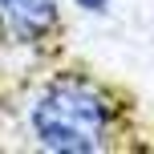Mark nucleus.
Segmentation results:
<instances>
[{
    "instance_id": "nucleus-3",
    "label": "nucleus",
    "mask_w": 154,
    "mask_h": 154,
    "mask_svg": "<svg viewBox=\"0 0 154 154\" xmlns=\"http://www.w3.org/2000/svg\"><path fill=\"white\" fill-rule=\"evenodd\" d=\"M77 4H81V8H89V12H101L109 0H77Z\"/></svg>"
},
{
    "instance_id": "nucleus-1",
    "label": "nucleus",
    "mask_w": 154,
    "mask_h": 154,
    "mask_svg": "<svg viewBox=\"0 0 154 154\" xmlns=\"http://www.w3.org/2000/svg\"><path fill=\"white\" fill-rule=\"evenodd\" d=\"M109 130V106L93 85L57 81L32 106V134L49 150H97Z\"/></svg>"
},
{
    "instance_id": "nucleus-2",
    "label": "nucleus",
    "mask_w": 154,
    "mask_h": 154,
    "mask_svg": "<svg viewBox=\"0 0 154 154\" xmlns=\"http://www.w3.org/2000/svg\"><path fill=\"white\" fill-rule=\"evenodd\" d=\"M57 24L53 0H0V29L12 41H41Z\"/></svg>"
}]
</instances>
